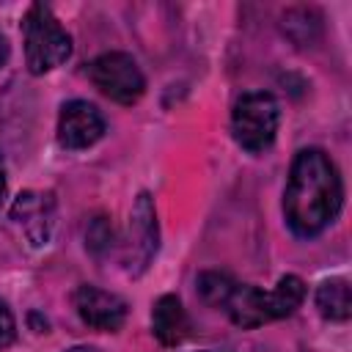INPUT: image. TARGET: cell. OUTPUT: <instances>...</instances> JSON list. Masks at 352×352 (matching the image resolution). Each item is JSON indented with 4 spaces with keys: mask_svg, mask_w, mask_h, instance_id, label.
<instances>
[{
    "mask_svg": "<svg viewBox=\"0 0 352 352\" xmlns=\"http://www.w3.org/2000/svg\"><path fill=\"white\" fill-rule=\"evenodd\" d=\"M344 184L336 162L322 148H302L289 170L283 190V217L286 226L311 239L322 234L341 212Z\"/></svg>",
    "mask_w": 352,
    "mask_h": 352,
    "instance_id": "cell-1",
    "label": "cell"
},
{
    "mask_svg": "<svg viewBox=\"0 0 352 352\" xmlns=\"http://www.w3.org/2000/svg\"><path fill=\"white\" fill-rule=\"evenodd\" d=\"M302 300H305V283L297 275H283L270 292L250 286V283H234L223 308L236 327L250 330L272 319L292 316Z\"/></svg>",
    "mask_w": 352,
    "mask_h": 352,
    "instance_id": "cell-2",
    "label": "cell"
},
{
    "mask_svg": "<svg viewBox=\"0 0 352 352\" xmlns=\"http://www.w3.org/2000/svg\"><path fill=\"white\" fill-rule=\"evenodd\" d=\"M25 63L30 74H47L72 55V36L47 3H33L22 16Z\"/></svg>",
    "mask_w": 352,
    "mask_h": 352,
    "instance_id": "cell-3",
    "label": "cell"
},
{
    "mask_svg": "<svg viewBox=\"0 0 352 352\" xmlns=\"http://www.w3.org/2000/svg\"><path fill=\"white\" fill-rule=\"evenodd\" d=\"M278 124L280 107L270 91H248L234 102L231 132L245 151L261 154L264 148H270L278 135Z\"/></svg>",
    "mask_w": 352,
    "mask_h": 352,
    "instance_id": "cell-4",
    "label": "cell"
},
{
    "mask_svg": "<svg viewBox=\"0 0 352 352\" xmlns=\"http://www.w3.org/2000/svg\"><path fill=\"white\" fill-rule=\"evenodd\" d=\"M88 77L107 99L118 104H135L146 91L143 72L126 52H102L88 63Z\"/></svg>",
    "mask_w": 352,
    "mask_h": 352,
    "instance_id": "cell-5",
    "label": "cell"
},
{
    "mask_svg": "<svg viewBox=\"0 0 352 352\" xmlns=\"http://www.w3.org/2000/svg\"><path fill=\"white\" fill-rule=\"evenodd\" d=\"M157 248H160V226H157L154 201L148 192H140L129 212V236H126V253H124L126 272L143 275L151 258L157 256Z\"/></svg>",
    "mask_w": 352,
    "mask_h": 352,
    "instance_id": "cell-6",
    "label": "cell"
},
{
    "mask_svg": "<svg viewBox=\"0 0 352 352\" xmlns=\"http://www.w3.org/2000/svg\"><path fill=\"white\" fill-rule=\"evenodd\" d=\"M11 217L19 223L22 234L33 248H44L52 239L55 231V195L52 192H38V190H25L16 195L11 206Z\"/></svg>",
    "mask_w": 352,
    "mask_h": 352,
    "instance_id": "cell-7",
    "label": "cell"
},
{
    "mask_svg": "<svg viewBox=\"0 0 352 352\" xmlns=\"http://www.w3.org/2000/svg\"><path fill=\"white\" fill-rule=\"evenodd\" d=\"M104 135V118L102 113L85 102V99H74V102H66L60 107V116H58V140L63 148H88L94 146L99 138Z\"/></svg>",
    "mask_w": 352,
    "mask_h": 352,
    "instance_id": "cell-8",
    "label": "cell"
},
{
    "mask_svg": "<svg viewBox=\"0 0 352 352\" xmlns=\"http://www.w3.org/2000/svg\"><path fill=\"white\" fill-rule=\"evenodd\" d=\"M74 308L88 327L102 330V333H116L126 322V302L118 294L104 292L91 283H82L74 292Z\"/></svg>",
    "mask_w": 352,
    "mask_h": 352,
    "instance_id": "cell-9",
    "label": "cell"
},
{
    "mask_svg": "<svg viewBox=\"0 0 352 352\" xmlns=\"http://www.w3.org/2000/svg\"><path fill=\"white\" fill-rule=\"evenodd\" d=\"M187 314L176 294H162L151 311V330L162 346H179L187 336Z\"/></svg>",
    "mask_w": 352,
    "mask_h": 352,
    "instance_id": "cell-10",
    "label": "cell"
},
{
    "mask_svg": "<svg viewBox=\"0 0 352 352\" xmlns=\"http://www.w3.org/2000/svg\"><path fill=\"white\" fill-rule=\"evenodd\" d=\"M316 311L330 322H346L352 314V294L344 278H330L316 289Z\"/></svg>",
    "mask_w": 352,
    "mask_h": 352,
    "instance_id": "cell-11",
    "label": "cell"
},
{
    "mask_svg": "<svg viewBox=\"0 0 352 352\" xmlns=\"http://www.w3.org/2000/svg\"><path fill=\"white\" fill-rule=\"evenodd\" d=\"M234 283L236 280H231V275H226V272H201L198 280H195L201 300L209 302V305H214V308H223L226 305Z\"/></svg>",
    "mask_w": 352,
    "mask_h": 352,
    "instance_id": "cell-12",
    "label": "cell"
},
{
    "mask_svg": "<svg viewBox=\"0 0 352 352\" xmlns=\"http://www.w3.org/2000/svg\"><path fill=\"white\" fill-rule=\"evenodd\" d=\"M314 11H308V8H300V16L302 19H294L292 14H286L283 16V30L289 33V38L292 41H297L300 47H308L311 41H316V36H319V19H314V22H308V16H311Z\"/></svg>",
    "mask_w": 352,
    "mask_h": 352,
    "instance_id": "cell-13",
    "label": "cell"
},
{
    "mask_svg": "<svg viewBox=\"0 0 352 352\" xmlns=\"http://www.w3.org/2000/svg\"><path fill=\"white\" fill-rule=\"evenodd\" d=\"M85 248L94 253V256H102L113 248V226L104 214H96L88 228H85Z\"/></svg>",
    "mask_w": 352,
    "mask_h": 352,
    "instance_id": "cell-14",
    "label": "cell"
},
{
    "mask_svg": "<svg viewBox=\"0 0 352 352\" xmlns=\"http://www.w3.org/2000/svg\"><path fill=\"white\" fill-rule=\"evenodd\" d=\"M16 336V324H14V316L8 311V305L0 300V349H6Z\"/></svg>",
    "mask_w": 352,
    "mask_h": 352,
    "instance_id": "cell-15",
    "label": "cell"
},
{
    "mask_svg": "<svg viewBox=\"0 0 352 352\" xmlns=\"http://www.w3.org/2000/svg\"><path fill=\"white\" fill-rule=\"evenodd\" d=\"M6 60H8V38L0 33V69L6 66Z\"/></svg>",
    "mask_w": 352,
    "mask_h": 352,
    "instance_id": "cell-16",
    "label": "cell"
},
{
    "mask_svg": "<svg viewBox=\"0 0 352 352\" xmlns=\"http://www.w3.org/2000/svg\"><path fill=\"white\" fill-rule=\"evenodd\" d=\"M3 195H6V165L0 160V201H3Z\"/></svg>",
    "mask_w": 352,
    "mask_h": 352,
    "instance_id": "cell-17",
    "label": "cell"
},
{
    "mask_svg": "<svg viewBox=\"0 0 352 352\" xmlns=\"http://www.w3.org/2000/svg\"><path fill=\"white\" fill-rule=\"evenodd\" d=\"M66 352H96V349H91V346H74V349H66Z\"/></svg>",
    "mask_w": 352,
    "mask_h": 352,
    "instance_id": "cell-18",
    "label": "cell"
}]
</instances>
